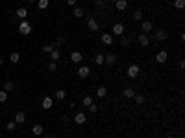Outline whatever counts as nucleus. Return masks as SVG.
I'll return each mask as SVG.
<instances>
[{
  "label": "nucleus",
  "mask_w": 185,
  "mask_h": 138,
  "mask_svg": "<svg viewBox=\"0 0 185 138\" xmlns=\"http://www.w3.org/2000/svg\"><path fill=\"white\" fill-rule=\"evenodd\" d=\"M19 33H20V35H30V33H32V24L26 18L19 24Z\"/></svg>",
  "instance_id": "1"
},
{
  "label": "nucleus",
  "mask_w": 185,
  "mask_h": 138,
  "mask_svg": "<svg viewBox=\"0 0 185 138\" xmlns=\"http://www.w3.org/2000/svg\"><path fill=\"white\" fill-rule=\"evenodd\" d=\"M126 74H128V78H130V79L139 78V74H141L139 65H130V66H128V70H126Z\"/></svg>",
  "instance_id": "2"
},
{
  "label": "nucleus",
  "mask_w": 185,
  "mask_h": 138,
  "mask_svg": "<svg viewBox=\"0 0 185 138\" xmlns=\"http://www.w3.org/2000/svg\"><path fill=\"white\" fill-rule=\"evenodd\" d=\"M167 59H168V52H167V50H159V52H157V55H155V61H157L159 65L167 63Z\"/></svg>",
  "instance_id": "3"
},
{
  "label": "nucleus",
  "mask_w": 185,
  "mask_h": 138,
  "mask_svg": "<svg viewBox=\"0 0 185 138\" xmlns=\"http://www.w3.org/2000/svg\"><path fill=\"white\" fill-rule=\"evenodd\" d=\"M100 41H102L106 46H111V44L115 43V35H111V33H104V35L100 37Z\"/></svg>",
  "instance_id": "4"
},
{
  "label": "nucleus",
  "mask_w": 185,
  "mask_h": 138,
  "mask_svg": "<svg viewBox=\"0 0 185 138\" xmlns=\"http://www.w3.org/2000/svg\"><path fill=\"white\" fill-rule=\"evenodd\" d=\"M104 63L109 65V66L115 65V63H117V55H115V53H104Z\"/></svg>",
  "instance_id": "5"
},
{
  "label": "nucleus",
  "mask_w": 185,
  "mask_h": 138,
  "mask_svg": "<svg viewBox=\"0 0 185 138\" xmlns=\"http://www.w3.org/2000/svg\"><path fill=\"white\" fill-rule=\"evenodd\" d=\"M89 74H91V68H89L87 65H84V66H80V68H78V75H80V78H84V79H85Z\"/></svg>",
  "instance_id": "6"
},
{
  "label": "nucleus",
  "mask_w": 185,
  "mask_h": 138,
  "mask_svg": "<svg viewBox=\"0 0 185 138\" xmlns=\"http://www.w3.org/2000/svg\"><path fill=\"white\" fill-rule=\"evenodd\" d=\"M52 103H54V100L50 98V96H45V98H43V101H41V107H43L45 110H48V109L52 107Z\"/></svg>",
  "instance_id": "7"
},
{
  "label": "nucleus",
  "mask_w": 185,
  "mask_h": 138,
  "mask_svg": "<svg viewBox=\"0 0 185 138\" xmlns=\"http://www.w3.org/2000/svg\"><path fill=\"white\" fill-rule=\"evenodd\" d=\"M87 26H89V30H91V31H96V30H98V22H96V18H94V17H89Z\"/></svg>",
  "instance_id": "8"
},
{
  "label": "nucleus",
  "mask_w": 185,
  "mask_h": 138,
  "mask_svg": "<svg viewBox=\"0 0 185 138\" xmlns=\"http://www.w3.org/2000/svg\"><path fill=\"white\" fill-rule=\"evenodd\" d=\"M85 120H87V114H85V112H76V116H74V122H76L78 125L85 123Z\"/></svg>",
  "instance_id": "9"
},
{
  "label": "nucleus",
  "mask_w": 185,
  "mask_h": 138,
  "mask_svg": "<svg viewBox=\"0 0 185 138\" xmlns=\"http://www.w3.org/2000/svg\"><path fill=\"white\" fill-rule=\"evenodd\" d=\"M122 33H124V24L117 22L113 26V33H111V35H122Z\"/></svg>",
  "instance_id": "10"
},
{
  "label": "nucleus",
  "mask_w": 185,
  "mask_h": 138,
  "mask_svg": "<svg viewBox=\"0 0 185 138\" xmlns=\"http://www.w3.org/2000/svg\"><path fill=\"white\" fill-rule=\"evenodd\" d=\"M152 28H154V24L150 22V20H143V24H141V30H143V33L152 31Z\"/></svg>",
  "instance_id": "11"
},
{
  "label": "nucleus",
  "mask_w": 185,
  "mask_h": 138,
  "mask_svg": "<svg viewBox=\"0 0 185 138\" xmlns=\"http://www.w3.org/2000/svg\"><path fill=\"white\" fill-rule=\"evenodd\" d=\"M137 41H139V44H141L143 48L150 44V39H148V35H146V33H141V35H139V39H137Z\"/></svg>",
  "instance_id": "12"
},
{
  "label": "nucleus",
  "mask_w": 185,
  "mask_h": 138,
  "mask_svg": "<svg viewBox=\"0 0 185 138\" xmlns=\"http://www.w3.org/2000/svg\"><path fill=\"white\" fill-rule=\"evenodd\" d=\"M167 37H168L167 30H157V31H155V39H157V41H167Z\"/></svg>",
  "instance_id": "13"
},
{
  "label": "nucleus",
  "mask_w": 185,
  "mask_h": 138,
  "mask_svg": "<svg viewBox=\"0 0 185 138\" xmlns=\"http://www.w3.org/2000/svg\"><path fill=\"white\" fill-rule=\"evenodd\" d=\"M115 8H117L119 11H124L128 8V2L126 0H115Z\"/></svg>",
  "instance_id": "14"
},
{
  "label": "nucleus",
  "mask_w": 185,
  "mask_h": 138,
  "mask_svg": "<svg viewBox=\"0 0 185 138\" xmlns=\"http://www.w3.org/2000/svg\"><path fill=\"white\" fill-rule=\"evenodd\" d=\"M15 122H17V123H24V122H26V112H22V110L15 112Z\"/></svg>",
  "instance_id": "15"
},
{
  "label": "nucleus",
  "mask_w": 185,
  "mask_h": 138,
  "mask_svg": "<svg viewBox=\"0 0 185 138\" xmlns=\"http://www.w3.org/2000/svg\"><path fill=\"white\" fill-rule=\"evenodd\" d=\"M81 59H84V55H81L80 52H72L71 53V61H72V63H80Z\"/></svg>",
  "instance_id": "16"
},
{
  "label": "nucleus",
  "mask_w": 185,
  "mask_h": 138,
  "mask_svg": "<svg viewBox=\"0 0 185 138\" xmlns=\"http://www.w3.org/2000/svg\"><path fill=\"white\" fill-rule=\"evenodd\" d=\"M122 94H124V98H128V100H133L135 90H133L132 87H128V88H124V92H122Z\"/></svg>",
  "instance_id": "17"
},
{
  "label": "nucleus",
  "mask_w": 185,
  "mask_h": 138,
  "mask_svg": "<svg viewBox=\"0 0 185 138\" xmlns=\"http://www.w3.org/2000/svg\"><path fill=\"white\" fill-rule=\"evenodd\" d=\"M106 96H107V88L106 87H98L96 88V98L102 100V98H106Z\"/></svg>",
  "instance_id": "18"
},
{
  "label": "nucleus",
  "mask_w": 185,
  "mask_h": 138,
  "mask_svg": "<svg viewBox=\"0 0 185 138\" xmlns=\"http://www.w3.org/2000/svg\"><path fill=\"white\" fill-rule=\"evenodd\" d=\"M17 17L24 20L26 17H28V9H26V8H19V9H17Z\"/></svg>",
  "instance_id": "19"
},
{
  "label": "nucleus",
  "mask_w": 185,
  "mask_h": 138,
  "mask_svg": "<svg viewBox=\"0 0 185 138\" xmlns=\"http://www.w3.org/2000/svg\"><path fill=\"white\" fill-rule=\"evenodd\" d=\"M50 57H52V61H54V63H56V61H59L61 53H59V50H58V48H54V50L50 52Z\"/></svg>",
  "instance_id": "20"
},
{
  "label": "nucleus",
  "mask_w": 185,
  "mask_h": 138,
  "mask_svg": "<svg viewBox=\"0 0 185 138\" xmlns=\"http://www.w3.org/2000/svg\"><path fill=\"white\" fill-rule=\"evenodd\" d=\"M43 131H45V129H43V125H39V123L32 127V133H33V134H37V136H39V134H43Z\"/></svg>",
  "instance_id": "21"
},
{
  "label": "nucleus",
  "mask_w": 185,
  "mask_h": 138,
  "mask_svg": "<svg viewBox=\"0 0 185 138\" xmlns=\"http://www.w3.org/2000/svg\"><path fill=\"white\" fill-rule=\"evenodd\" d=\"M133 100H135V103H137V105H143V103L146 101V100H145V96H143V94H135V96H133Z\"/></svg>",
  "instance_id": "22"
},
{
  "label": "nucleus",
  "mask_w": 185,
  "mask_h": 138,
  "mask_svg": "<svg viewBox=\"0 0 185 138\" xmlns=\"http://www.w3.org/2000/svg\"><path fill=\"white\" fill-rule=\"evenodd\" d=\"M48 4H50V0H37L39 9H46V8H48Z\"/></svg>",
  "instance_id": "23"
},
{
  "label": "nucleus",
  "mask_w": 185,
  "mask_h": 138,
  "mask_svg": "<svg viewBox=\"0 0 185 138\" xmlns=\"http://www.w3.org/2000/svg\"><path fill=\"white\" fill-rule=\"evenodd\" d=\"M94 63H96L98 66L104 65V53H96V55H94Z\"/></svg>",
  "instance_id": "24"
},
{
  "label": "nucleus",
  "mask_w": 185,
  "mask_h": 138,
  "mask_svg": "<svg viewBox=\"0 0 185 138\" xmlns=\"http://www.w3.org/2000/svg\"><path fill=\"white\" fill-rule=\"evenodd\" d=\"M9 61H11V63H19V61H20V53L13 52V53L9 55Z\"/></svg>",
  "instance_id": "25"
},
{
  "label": "nucleus",
  "mask_w": 185,
  "mask_h": 138,
  "mask_svg": "<svg viewBox=\"0 0 185 138\" xmlns=\"http://www.w3.org/2000/svg\"><path fill=\"white\" fill-rule=\"evenodd\" d=\"M63 43H65V37H58V39H56V41L52 43V46H54V48H59V46L63 44Z\"/></svg>",
  "instance_id": "26"
},
{
  "label": "nucleus",
  "mask_w": 185,
  "mask_h": 138,
  "mask_svg": "<svg viewBox=\"0 0 185 138\" xmlns=\"http://www.w3.org/2000/svg\"><path fill=\"white\" fill-rule=\"evenodd\" d=\"M174 8L176 9H183L185 8V0H174Z\"/></svg>",
  "instance_id": "27"
},
{
  "label": "nucleus",
  "mask_w": 185,
  "mask_h": 138,
  "mask_svg": "<svg viewBox=\"0 0 185 138\" xmlns=\"http://www.w3.org/2000/svg\"><path fill=\"white\" fill-rule=\"evenodd\" d=\"M85 15V11L81 9V8H74V17H78V18H81Z\"/></svg>",
  "instance_id": "28"
},
{
  "label": "nucleus",
  "mask_w": 185,
  "mask_h": 138,
  "mask_svg": "<svg viewBox=\"0 0 185 138\" xmlns=\"http://www.w3.org/2000/svg\"><path fill=\"white\" fill-rule=\"evenodd\" d=\"M54 50V46H52V43H46V44H43V52L45 53H50Z\"/></svg>",
  "instance_id": "29"
},
{
  "label": "nucleus",
  "mask_w": 185,
  "mask_h": 138,
  "mask_svg": "<svg viewBox=\"0 0 185 138\" xmlns=\"http://www.w3.org/2000/svg\"><path fill=\"white\" fill-rule=\"evenodd\" d=\"M13 88H15V85H13V83L9 81V83H6V85H4V92H11Z\"/></svg>",
  "instance_id": "30"
},
{
  "label": "nucleus",
  "mask_w": 185,
  "mask_h": 138,
  "mask_svg": "<svg viewBox=\"0 0 185 138\" xmlns=\"http://www.w3.org/2000/svg\"><path fill=\"white\" fill-rule=\"evenodd\" d=\"M81 103H84L85 107H89V105H91V103H93V98H91V96H85V98L81 100Z\"/></svg>",
  "instance_id": "31"
},
{
  "label": "nucleus",
  "mask_w": 185,
  "mask_h": 138,
  "mask_svg": "<svg viewBox=\"0 0 185 138\" xmlns=\"http://www.w3.org/2000/svg\"><path fill=\"white\" fill-rule=\"evenodd\" d=\"M6 129H8V131H15V129H17V122H8Z\"/></svg>",
  "instance_id": "32"
},
{
  "label": "nucleus",
  "mask_w": 185,
  "mask_h": 138,
  "mask_svg": "<svg viewBox=\"0 0 185 138\" xmlns=\"http://www.w3.org/2000/svg\"><path fill=\"white\" fill-rule=\"evenodd\" d=\"M65 90H56V100H65Z\"/></svg>",
  "instance_id": "33"
},
{
  "label": "nucleus",
  "mask_w": 185,
  "mask_h": 138,
  "mask_svg": "<svg viewBox=\"0 0 185 138\" xmlns=\"http://www.w3.org/2000/svg\"><path fill=\"white\" fill-rule=\"evenodd\" d=\"M94 4H96V8H98V9H104V8H106V0H96Z\"/></svg>",
  "instance_id": "34"
},
{
  "label": "nucleus",
  "mask_w": 185,
  "mask_h": 138,
  "mask_svg": "<svg viewBox=\"0 0 185 138\" xmlns=\"http://www.w3.org/2000/svg\"><path fill=\"white\" fill-rule=\"evenodd\" d=\"M4 101H8V92L0 90V103H4Z\"/></svg>",
  "instance_id": "35"
},
{
  "label": "nucleus",
  "mask_w": 185,
  "mask_h": 138,
  "mask_svg": "<svg viewBox=\"0 0 185 138\" xmlns=\"http://www.w3.org/2000/svg\"><path fill=\"white\" fill-rule=\"evenodd\" d=\"M130 43H132V41H130V37H122V39H120V44L124 46V48H126V46H128Z\"/></svg>",
  "instance_id": "36"
},
{
  "label": "nucleus",
  "mask_w": 185,
  "mask_h": 138,
  "mask_svg": "<svg viewBox=\"0 0 185 138\" xmlns=\"http://www.w3.org/2000/svg\"><path fill=\"white\" fill-rule=\"evenodd\" d=\"M46 68H48L50 72H56V70H58V65H56V63L52 61V63H48V66H46Z\"/></svg>",
  "instance_id": "37"
},
{
  "label": "nucleus",
  "mask_w": 185,
  "mask_h": 138,
  "mask_svg": "<svg viewBox=\"0 0 185 138\" xmlns=\"http://www.w3.org/2000/svg\"><path fill=\"white\" fill-rule=\"evenodd\" d=\"M98 110V105L96 103H91V105H89V112H96Z\"/></svg>",
  "instance_id": "38"
},
{
  "label": "nucleus",
  "mask_w": 185,
  "mask_h": 138,
  "mask_svg": "<svg viewBox=\"0 0 185 138\" xmlns=\"http://www.w3.org/2000/svg\"><path fill=\"white\" fill-rule=\"evenodd\" d=\"M133 18L135 20H143V11H135L133 13Z\"/></svg>",
  "instance_id": "39"
},
{
  "label": "nucleus",
  "mask_w": 185,
  "mask_h": 138,
  "mask_svg": "<svg viewBox=\"0 0 185 138\" xmlns=\"http://www.w3.org/2000/svg\"><path fill=\"white\" fill-rule=\"evenodd\" d=\"M67 4L68 6H76V0H67Z\"/></svg>",
  "instance_id": "40"
},
{
  "label": "nucleus",
  "mask_w": 185,
  "mask_h": 138,
  "mask_svg": "<svg viewBox=\"0 0 185 138\" xmlns=\"http://www.w3.org/2000/svg\"><path fill=\"white\" fill-rule=\"evenodd\" d=\"M0 65H4V57H0Z\"/></svg>",
  "instance_id": "41"
},
{
  "label": "nucleus",
  "mask_w": 185,
  "mask_h": 138,
  "mask_svg": "<svg viewBox=\"0 0 185 138\" xmlns=\"http://www.w3.org/2000/svg\"><path fill=\"white\" fill-rule=\"evenodd\" d=\"M43 138H50V136H48V134H45V136H43Z\"/></svg>",
  "instance_id": "42"
},
{
  "label": "nucleus",
  "mask_w": 185,
  "mask_h": 138,
  "mask_svg": "<svg viewBox=\"0 0 185 138\" xmlns=\"http://www.w3.org/2000/svg\"><path fill=\"white\" fill-rule=\"evenodd\" d=\"M28 2H37V0H28Z\"/></svg>",
  "instance_id": "43"
},
{
  "label": "nucleus",
  "mask_w": 185,
  "mask_h": 138,
  "mask_svg": "<svg viewBox=\"0 0 185 138\" xmlns=\"http://www.w3.org/2000/svg\"><path fill=\"white\" fill-rule=\"evenodd\" d=\"M50 138H58V136H50Z\"/></svg>",
  "instance_id": "44"
},
{
  "label": "nucleus",
  "mask_w": 185,
  "mask_h": 138,
  "mask_svg": "<svg viewBox=\"0 0 185 138\" xmlns=\"http://www.w3.org/2000/svg\"><path fill=\"white\" fill-rule=\"evenodd\" d=\"M168 138H176V136H168Z\"/></svg>",
  "instance_id": "45"
},
{
  "label": "nucleus",
  "mask_w": 185,
  "mask_h": 138,
  "mask_svg": "<svg viewBox=\"0 0 185 138\" xmlns=\"http://www.w3.org/2000/svg\"><path fill=\"white\" fill-rule=\"evenodd\" d=\"M111 2H115V0H111Z\"/></svg>",
  "instance_id": "46"
}]
</instances>
